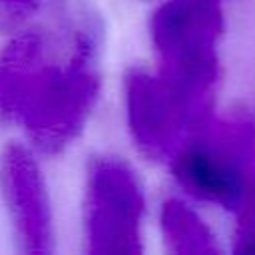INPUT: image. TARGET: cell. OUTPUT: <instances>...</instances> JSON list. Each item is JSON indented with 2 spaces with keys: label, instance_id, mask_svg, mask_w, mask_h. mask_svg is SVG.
I'll list each match as a JSON object with an SVG mask.
<instances>
[{
  "label": "cell",
  "instance_id": "obj_6",
  "mask_svg": "<svg viewBox=\"0 0 255 255\" xmlns=\"http://www.w3.org/2000/svg\"><path fill=\"white\" fill-rule=\"evenodd\" d=\"M0 189L14 231L24 253L54 251V215L42 169L24 143L12 141L0 155Z\"/></svg>",
  "mask_w": 255,
  "mask_h": 255
},
{
  "label": "cell",
  "instance_id": "obj_5",
  "mask_svg": "<svg viewBox=\"0 0 255 255\" xmlns=\"http://www.w3.org/2000/svg\"><path fill=\"white\" fill-rule=\"evenodd\" d=\"M124 90L131 139L149 159L169 161L187 135L205 122L155 72L129 70Z\"/></svg>",
  "mask_w": 255,
  "mask_h": 255
},
{
  "label": "cell",
  "instance_id": "obj_8",
  "mask_svg": "<svg viewBox=\"0 0 255 255\" xmlns=\"http://www.w3.org/2000/svg\"><path fill=\"white\" fill-rule=\"evenodd\" d=\"M40 0H0V32H16L38 12Z\"/></svg>",
  "mask_w": 255,
  "mask_h": 255
},
{
  "label": "cell",
  "instance_id": "obj_4",
  "mask_svg": "<svg viewBox=\"0 0 255 255\" xmlns=\"http://www.w3.org/2000/svg\"><path fill=\"white\" fill-rule=\"evenodd\" d=\"M145 199L137 175L118 157H94L86 171L84 227L90 253H139Z\"/></svg>",
  "mask_w": 255,
  "mask_h": 255
},
{
  "label": "cell",
  "instance_id": "obj_10",
  "mask_svg": "<svg viewBox=\"0 0 255 255\" xmlns=\"http://www.w3.org/2000/svg\"><path fill=\"white\" fill-rule=\"evenodd\" d=\"M219 2H221V0H219Z\"/></svg>",
  "mask_w": 255,
  "mask_h": 255
},
{
  "label": "cell",
  "instance_id": "obj_7",
  "mask_svg": "<svg viewBox=\"0 0 255 255\" xmlns=\"http://www.w3.org/2000/svg\"><path fill=\"white\" fill-rule=\"evenodd\" d=\"M159 225L165 245L179 255H213L221 253L217 235L183 199H165L159 213Z\"/></svg>",
  "mask_w": 255,
  "mask_h": 255
},
{
  "label": "cell",
  "instance_id": "obj_1",
  "mask_svg": "<svg viewBox=\"0 0 255 255\" xmlns=\"http://www.w3.org/2000/svg\"><path fill=\"white\" fill-rule=\"evenodd\" d=\"M100 26L84 16L58 28L22 30L0 62L6 116L46 153L70 145L100 94Z\"/></svg>",
  "mask_w": 255,
  "mask_h": 255
},
{
  "label": "cell",
  "instance_id": "obj_9",
  "mask_svg": "<svg viewBox=\"0 0 255 255\" xmlns=\"http://www.w3.org/2000/svg\"><path fill=\"white\" fill-rule=\"evenodd\" d=\"M4 118H8V116H6V108H4V98H2V88H0V122H2Z\"/></svg>",
  "mask_w": 255,
  "mask_h": 255
},
{
  "label": "cell",
  "instance_id": "obj_2",
  "mask_svg": "<svg viewBox=\"0 0 255 255\" xmlns=\"http://www.w3.org/2000/svg\"><path fill=\"white\" fill-rule=\"evenodd\" d=\"M221 32L219 0H165L151 16L155 74L201 120L213 116Z\"/></svg>",
  "mask_w": 255,
  "mask_h": 255
},
{
  "label": "cell",
  "instance_id": "obj_3",
  "mask_svg": "<svg viewBox=\"0 0 255 255\" xmlns=\"http://www.w3.org/2000/svg\"><path fill=\"white\" fill-rule=\"evenodd\" d=\"M193 199L235 213L255 179V124L245 116L207 118L169 159Z\"/></svg>",
  "mask_w": 255,
  "mask_h": 255
}]
</instances>
